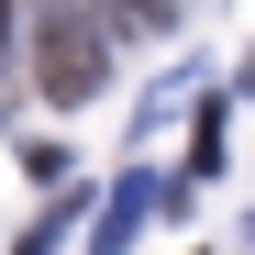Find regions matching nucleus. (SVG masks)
Returning <instances> with one entry per match:
<instances>
[{"label": "nucleus", "mask_w": 255, "mask_h": 255, "mask_svg": "<svg viewBox=\"0 0 255 255\" xmlns=\"http://www.w3.org/2000/svg\"><path fill=\"white\" fill-rule=\"evenodd\" d=\"M133 222H144V189H122V200H111V211H100V233H89V244H100V255H111V244H122V233H133Z\"/></svg>", "instance_id": "f03ea898"}, {"label": "nucleus", "mask_w": 255, "mask_h": 255, "mask_svg": "<svg viewBox=\"0 0 255 255\" xmlns=\"http://www.w3.org/2000/svg\"><path fill=\"white\" fill-rule=\"evenodd\" d=\"M89 89H100V22L45 11V100H89Z\"/></svg>", "instance_id": "f257e3e1"}]
</instances>
